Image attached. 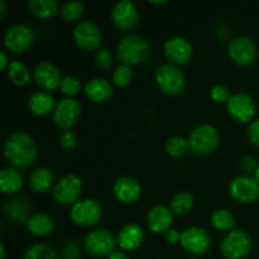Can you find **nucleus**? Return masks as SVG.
Segmentation results:
<instances>
[{"instance_id": "obj_12", "label": "nucleus", "mask_w": 259, "mask_h": 259, "mask_svg": "<svg viewBox=\"0 0 259 259\" xmlns=\"http://www.w3.org/2000/svg\"><path fill=\"white\" fill-rule=\"evenodd\" d=\"M211 244V238L209 233L200 227H189L181 232L180 245L187 253L194 255L204 254L209 250Z\"/></svg>"}, {"instance_id": "obj_13", "label": "nucleus", "mask_w": 259, "mask_h": 259, "mask_svg": "<svg viewBox=\"0 0 259 259\" xmlns=\"http://www.w3.org/2000/svg\"><path fill=\"white\" fill-rule=\"evenodd\" d=\"M229 194L233 199L243 204L254 202L259 199V182L248 175L237 176L230 181Z\"/></svg>"}, {"instance_id": "obj_4", "label": "nucleus", "mask_w": 259, "mask_h": 259, "mask_svg": "<svg viewBox=\"0 0 259 259\" xmlns=\"http://www.w3.org/2000/svg\"><path fill=\"white\" fill-rule=\"evenodd\" d=\"M156 82L159 90L167 95H179L185 90L186 76L174 63H164L156 70Z\"/></svg>"}, {"instance_id": "obj_22", "label": "nucleus", "mask_w": 259, "mask_h": 259, "mask_svg": "<svg viewBox=\"0 0 259 259\" xmlns=\"http://www.w3.org/2000/svg\"><path fill=\"white\" fill-rule=\"evenodd\" d=\"M113 85L104 77H94L86 82L85 94L94 103H104L113 95Z\"/></svg>"}, {"instance_id": "obj_10", "label": "nucleus", "mask_w": 259, "mask_h": 259, "mask_svg": "<svg viewBox=\"0 0 259 259\" xmlns=\"http://www.w3.org/2000/svg\"><path fill=\"white\" fill-rule=\"evenodd\" d=\"M227 110L232 118L239 123H250L254 120L255 113H257V105L255 101L249 94L234 93L229 101L227 103Z\"/></svg>"}, {"instance_id": "obj_38", "label": "nucleus", "mask_w": 259, "mask_h": 259, "mask_svg": "<svg viewBox=\"0 0 259 259\" xmlns=\"http://www.w3.org/2000/svg\"><path fill=\"white\" fill-rule=\"evenodd\" d=\"M232 95L233 94H230L229 89L222 83H217L210 89V98L219 104H227Z\"/></svg>"}, {"instance_id": "obj_25", "label": "nucleus", "mask_w": 259, "mask_h": 259, "mask_svg": "<svg viewBox=\"0 0 259 259\" xmlns=\"http://www.w3.org/2000/svg\"><path fill=\"white\" fill-rule=\"evenodd\" d=\"M25 228L30 234L35 237H46L50 235L55 229V220L45 212H35L25 222Z\"/></svg>"}, {"instance_id": "obj_47", "label": "nucleus", "mask_w": 259, "mask_h": 259, "mask_svg": "<svg viewBox=\"0 0 259 259\" xmlns=\"http://www.w3.org/2000/svg\"><path fill=\"white\" fill-rule=\"evenodd\" d=\"M7 258V250H5L4 244H0V259Z\"/></svg>"}, {"instance_id": "obj_19", "label": "nucleus", "mask_w": 259, "mask_h": 259, "mask_svg": "<svg viewBox=\"0 0 259 259\" xmlns=\"http://www.w3.org/2000/svg\"><path fill=\"white\" fill-rule=\"evenodd\" d=\"M113 192L119 201L124 204H133L141 197L142 186L134 177L121 176L114 182Z\"/></svg>"}, {"instance_id": "obj_48", "label": "nucleus", "mask_w": 259, "mask_h": 259, "mask_svg": "<svg viewBox=\"0 0 259 259\" xmlns=\"http://www.w3.org/2000/svg\"><path fill=\"white\" fill-rule=\"evenodd\" d=\"M151 4H156V5H162V4H166L167 0H151Z\"/></svg>"}, {"instance_id": "obj_26", "label": "nucleus", "mask_w": 259, "mask_h": 259, "mask_svg": "<svg viewBox=\"0 0 259 259\" xmlns=\"http://www.w3.org/2000/svg\"><path fill=\"white\" fill-rule=\"evenodd\" d=\"M0 187L4 194H15L23 187V176L19 169L13 166L4 167L0 171Z\"/></svg>"}, {"instance_id": "obj_33", "label": "nucleus", "mask_w": 259, "mask_h": 259, "mask_svg": "<svg viewBox=\"0 0 259 259\" xmlns=\"http://www.w3.org/2000/svg\"><path fill=\"white\" fill-rule=\"evenodd\" d=\"M60 14L66 22H76L83 14V4L78 0H68L61 5Z\"/></svg>"}, {"instance_id": "obj_51", "label": "nucleus", "mask_w": 259, "mask_h": 259, "mask_svg": "<svg viewBox=\"0 0 259 259\" xmlns=\"http://www.w3.org/2000/svg\"><path fill=\"white\" fill-rule=\"evenodd\" d=\"M161 259H162V258H161Z\"/></svg>"}, {"instance_id": "obj_6", "label": "nucleus", "mask_w": 259, "mask_h": 259, "mask_svg": "<svg viewBox=\"0 0 259 259\" xmlns=\"http://www.w3.org/2000/svg\"><path fill=\"white\" fill-rule=\"evenodd\" d=\"M118 245L116 238L106 229H94L83 239V249L89 255L95 258L109 257Z\"/></svg>"}, {"instance_id": "obj_24", "label": "nucleus", "mask_w": 259, "mask_h": 259, "mask_svg": "<svg viewBox=\"0 0 259 259\" xmlns=\"http://www.w3.org/2000/svg\"><path fill=\"white\" fill-rule=\"evenodd\" d=\"M4 210L7 217L15 223H25L30 217V204L23 196H15L8 200L4 205Z\"/></svg>"}, {"instance_id": "obj_9", "label": "nucleus", "mask_w": 259, "mask_h": 259, "mask_svg": "<svg viewBox=\"0 0 259 259\" xmlns=\"http://www.w3.org/2000/svg\"><path fill=\"white\" fill-rule=\"evenodd\" d=\"M82 194V181L77 175H65L56 182L53 187V197L61 205H71L80 200Z\"/></svg>"}, {"instance_id": "obj_7", "label": "nucleus", "mask_w": 259, "mask_h": 259, "mask_svg": "<svg viewBox=\"0 0 259 259\" xmlns=\"http://www.w3.org/2000/svg\"><path fill=\"white\" fill-rule=\"evenodd\" d=\"M103 217V207L94 199H81L71 206L70 218L76 225L94 227Z\"/></svg>"}, {"instance_id": "obj_5", "label": "nucleus", "mask_w": 259, "mask_h": 259, "mask_svg": "<svg viewBox=\"0 0 259 259\" xmlns=\"http://www.w3.org/2000/svg\"><path fill=\"white\" fill-rule=\"evenodd\" d=\"M253 248L250 235L244 230L234 229L228 233L222 240L220 250L227 259H244Z\"/></svg>"}, {"instance_id": "obj_32", "label": "nucleus", "mask_w": 259, "mask_h": 259, "mask_svg": "<svg viewBox=\"0 0 259 259\" xmlns=\"http://www.w3.org/2000/svg\"><path fill=\"white\" fill-rule=\"evenodd\" d=\"M23 259H58V255L51 245L35 243L25 250Z\"/></svg>"}, {"instance_id": "obj_35", "label": "nucleus", "mask_w": 259, "mask_h": 259, "mask_svg": "<svg viewBox=\"0 0 259 259\" xmlns=\"http://www.w3.org/2000/svg\"><path fill=\"white\" fill-rule=\"evenodd\" d=\"M133 76L134 75L131 66L120 63L111 73V80H113L114 85L119 86V88H125V86H128L132 82Z\"/></svg>"}, {"instance_id": "obj_23", "label": "nucleus", "mask_w": 259, "mask_h": 259, "mask_svg": "<svg viewBox=\"0 0 259 259\" xmlns=\"http://www.w3.org/2000/svg\"><path fill=\"white\" fill-rule=\"evenodd\" d=\"M56 100L48 91H34L28 99V108L34 115L43 116L55 110Z\"/></svg>"}, {"instance_id": "obj_31", "label": "nucleus", "mask_w": 259, "mask_h": 259, "mask_svg": "<svg viewBox=\"0 0 259 259\" xmlns=\"http://www.w3.org/2000/svg\"><path fill=\"white\" fill-rule=\"evenodd\" d=\"M30 12L38 18H50L58 10V3L56 0H30L28 2Z\"/></svg>"}, {"instance_id": "obj_15", "label": "nucleus", "mask_w": 259, "mask_h": 259, "mask_svg": "<svg viewBox=\"0 0 259 259\" xmlns=\"http://www.w3.org/2000/svg\"><path fill=\"white\" fill-rule=\"evenodd\" d=\"M81 116V104L75 98H63L56 104L53 121L63 131H70Z\"/></svg>"}, {"instance_id": "obj_3", "label": "nucleus", "mask_w": 259, "mask_h": 259, "mask_svg": "<svg viewBox=\"0 0 259 259\" xmlns=\"http://www.w3.org/2000/svg\"><path fill=\"white\" fill-rule=\"evenodd\" d=\"M187 141H189L190 149L194 153L206 156L212 153L219 146V132L212 124H200L192 129Z\"/></svg>"}, {"instance_id": "obj_20", "label": "nucleus", "mask_w": 259, "mask_h": 259, "mask_svg": "<svg viewBox=\"0 0 259 259\" xmlns=\"http://www.w3.org/2000/svg\"><path fill=\"white\" fill-rule=\"evenodd\" d=\"M144 239V230L142 227L134 223H128L119 229L116 235V243L118 247L123 252H131V250L138 249L142 245Z\"/></svg>"}, {"instance_id": "obj_49", "label": "nucleus", "mask_w": 259, "mask_h": 259, "mask_svg": "<svg viewBox=\"0 0 259 259\" xmlns=\"http://www.w3.org/2000/svg\"><path fill=\"white\" fill-rule=\"evenodd\" d=\"M254 179L259 182V166H258V168L255 169V172H254Z\"/></svg>"}, {"instance_id": "obj_34", "label": "nucleus", "mask_w": 259, "mask_h": 259, "mask_svg": "<svg viewBox=\"0 0 259 259\" xmlns=\"http://www.w3.org/2000/svg\"><path fill=\"white\" fill-rule=\"evenodd\" d=\"M189 149V141L186 138H184V137L175 136L167 139L166 142V152L171 157H175V158L185 156Z\"/></svg>"}, {"instance_id": "obj_27", "label": "nucleus", "mask_w": 259, "mask_h": 259, "mask_svg": "<svg viewBox=\"0 0 259 259\" xmlns=\"http://www.w3.org/2000/svg\"><path fill=\"white\" fill-rule=\"evenodd\" d=\"M53 180H55V177H53L51 169L46 168V167H38L30 172L28 184L33 191L46 192L52 187Z\"/></svg>"}, {"instance_id": "obj_18", "label": "nucleus", "mask_w": 259, "mask_h": 259, "mask_svg": "<svg viewBox=\"0 0 259 259\" xmlns=\"http://www.w3.org/2000/svg\"><path fill=\"white\" fill-rule=\"evenodd\" d=\"M164 55L174 65H185L189 62L194 55V47L191 42L184 37H171L163 45Z\"/></svg>"}, {"instance_id": "obj_46", "label": "nucleus", "mask_w": 259, "mask_h": 259, "mask_svg": "<svg viewBox=\"0 0 259 259\" xmlns=\"http://www.w3.org/2000/svg\"><path fill=\"white\" fill-rule=\"evenodd\" d=\"M5 12H7V2L0 0V15H4Z\"/></svg>"}, {"instance_id": "obj_40", "label": "nucleus", "mask_w": 259, "mask_h": 259, "mask_svg": "<svg viewBox=\"0 0 259 259\" xmlns=\"http://www.w3.org/2000/svg\"><path fill=\"white\" fill-rule=\"evenodd\" d=\"M81 255L80 245L75 242H67L63 247L62 257L63 259H78Z\"/></svg>"}, {"instance_id": "obj_21", "label": "nucleus", "mask_w": 259, "mask_h": 259, "mask_svg": "<svg viewBox=\"0 0 259 259\" xmlns=\"http://www.w3.org/2000/svg\"><path fill=\"white\" fill-rule=\"evenodd\" d=\"M174 224V212L164 205H154L147 214V225L153 233H167Z\"/></svg>"}, {"instance_id": "obj_30", "label": "nucleus", "mask_w": 259, "mask_h": 259, "mask_svg": "<svg viewBox=\"0 0 259 259\" xmlns=\"http://www.w3.org/2000/svg\"><path fill=\"white\" fill-rule=\"evenodd\" d=\"M194 206V196L187 191L177 192L169 202V209L176 215H186Z\"/></svg>"}, {"instance_id": "obj_42", "label": "nucleus", "mask_w": 259, "mask_h": 259, "mask_svg": "<svg viewBox=\"0 0 259 259\" xmlns=\"http://www.w3.org/2000/svg\"><path fill=\"white\" fill-rule=\"evenodd\" d=\"M240 164H242V168L245 169V171H248V172H252V171L255 172V169H257L258 166H259L257 159H255L254 157H252V156L243 157Z\"/></svg>"}, {"instance_id": "obj_50", "label": "nucleus", "mask_w": 259, "mask_h": 259, "mask_svg": "<svg viewBox=\"0 0 259 259\" xmlns=\"http://www.w3.org/2000/svg\"><path fill=\"white\" fill-rule=\"evenodd\" d=\"M190 259H197V258H190Z\"/></svg>"}, {"instance_id": "obj_41", "label": "nucleus", "mask_w": 259, "mask_h": 259, "mask_svg": "<svg viewBox=\"0 0 259 259\" xmlns=\"http://www.w3.org/2000/svg\"><path fill=\"white\" fill-rule=\"evenodd\" d=\"M247 137L250 143L259 147V119L250 121L247 128Z\"/></svg>"}, {"instance_id": "obj_43", "label": "nucleus", "mask_w": 259, "mask_h": 259, "mask_svg": "<svg viewBox=\"0 0 259 259\" xmlns=\"http://www.w3.org/2000/svg\"><path fill=\"white\" fill-rule=\"evenodd\" d=\"M180 240H181V232H179V230L169 229L168 232L166 233V242L168 243V244L175 245L177 244V243H180Z\"/></svg>"}, {"instance_id": "obj_28", "label": "nucleus", "mask_w": 259, "mask_h": 259, "mask_svg": "<svg viewBox=\"0 0 259 259\" xmlns=\"http://www.w3.org/2000/svg\"><path fill=\"white\" fill-rule=\"evenodd\" d=\"M210 223L219 232H232L235 227V218L228 209H218L210 217Z\"/></svg>"}, {"instance_id": "obj_29", "label": "nucleus", "mask_w": 259, "mask_h": 259, "mask_svg": "<svg viewBox=\"0 0 259 259\" xmlns=\"http://www.w3.org/2000/svg\"><path fill=\"white\" fill-rule=\"evenodd\" d=\"M7 73L10 81L17 86L27 85L30 80L29 68L20 61H12L7 68Z\"/></svg>"}, {"instance_id": "obj_1", "label": "nucleus", "mask_w": 259, "mask_h": 259, "mask_svg": "<svg viewBox=\"0 0 259 259\" xmlns=\"http://www.w3.org/2000/svg\"><path fill=\"white\" fill-rule=\"evenodd\" d=\"M4 157L10 166L27 168L38 157V146L32 136L25 132H14L4 142Z\"/></svg>"}, {"instance_id": "obj_45", "label": "nucleus", "mask_w": 259, "mask_h": 259, "mask_svg": "<svg viewBox=\"0 0 259 259\" xmlns=\"http://www.w3.org/2000/svg\"><path fill=\"white\" fill-rule=\"evenodd\" d=\"M108 259H129V257L126 255L125 252H123V250H114V252L109 255Z\"/></svg>"}, {"instance_id": "obj_11", "label": "nucleus", "mask_w": 259, "mask_h": 259, "mask_svg": "<svg viewBox=\"0 0 259 259\" xmlns=\"http://www.w3.org/2000/svg\"><path fill=\"white\" fill-rule=\"evenodd\" d=\"M34 32L25 23H17L7 29L4 34V46L8 51L22 53L32 46Z\"/></svg>"}, {"instance_id": "obj_8", "label": "nucleus", "mask_w": 259, "mask_h": 259, "mask_svg": "<svg viewBox=\"0 0 259 259\" xmlns=\"http://www.w3.org/2000/svg\"><path fill=\"white\" fill-rule=\"evenodd\" d=\"M230 60L239 66H249L257 60L258 48L254 40L247 35L233 37L228 43Z\"/></svg>"}, {"instance_id": "obj_39", "label": "nucleus", "mask_w": 259, "mask_h": 259, "mask_svg": "<svg viewBox=\"0 0 259 259\" xmlns=\"http://www.w3.org/2000/svg\"><path fill=\"white\" fill-rule=\"evenodd\" d=\"M60 144L66 151H72L77 146V137L73 132L63 131L60 136Z\"/></svg>"}, {"instance_id": "obj_2", "label": "nucleus", "mask_w": 259, "mask_h": 259, "mask_svg": "<svg viewBox=\"0 0 259 259\" xmlns=\"http://www.w3.org/2000/svg\"><path fill=\"white\" fill-rule=\"evenodd\" d=\"M151 45L143 37L128 34L120 38L116 46V56L121 63L128 66L146 62L151 56Z\"/></svg>"}, {"instance_id": "obj_14", "label": "nucleus", "mask_w": 259, "mask_h": 259, "mask_svg": "<svg viewBox=\"0 0 259 259\" xmlns=\"http://www.w3.org/2000/svg\"><path fill=\"white\" fill-rule=\"evenodd\" d=\"M73 39L83 50H99L103 42V33L96 23L81 20L73 28Z\"/></svg>"}, {"instance_id": "obj_36", "label": "nucleus", "mask_w": 259, "mask_h": 259, "mask_svg": "<svg viewBox=\"0 0 259 259\" xmlns=\"http://www.w3.org/2000/svg\"><path fill=\"white\" fill-rule=\"evenodd\" d=\"M60 89L65 94L66 98H73V96L80 93L81 89H82V85H81V81L76 76L68 75L62 78Z\"/></svg>"}, {"instance_id": "obj_37", "label": "nucleus", "mask_w": 259, "mask_h": 259, "mask_svg": "<svg viewBox=\"0 0 259 259\" xmlns=\"http://www.w3.org/2000/svg\"><path fill=\"white\" fill-rule=\"evenodd\" d=\"M95 65L99 68H110L113 66V53L110 52V50L106 47H100L99 50H96L95 52Z\"/></svg>"}, {"instance_id": "obj_44", "label": "nucleus", "mask_w": 259, "mask_h": 259, "mask_svg": "<svg viewBox=\"0 0 259 259\" xmlns=\"http://www.w3.org/2000/svg\"><path fill=\"white\" fill-rule=\"evenodd\" d=\"M10 65V61L9 58H8L7 53L4 52V51H0V68L2 70H7L8 67H9Z\"/></svg>"}, {"instance_id": "obj_17", "label": "nucleus", "mask_w": 259, "mask_h": 259, "mask_svg": "<svg viewBox=\"0 0 259 259\" xmlns=\"http://www.w3.org/2000/svg\"><path fill=\"white\" fill-rule=\"evenodd\" d=\"M111 20L119 29L128 30L136 27L139 20V10L132 0H119L111 9Z\"/></svg>"}, {"instance_id": "obj_16", "label": "nucleus", "mask_w": 259, "mask_h": 259, "mask_svg": "<svg viewBox=\"0 0 259 259\" xmlns=\"http://www.w3.org/2000/svg\"><path fill=\"white\" fill-rule=\"evenodd\" d=\"M35 83L45 91H52L60 88L62 81L61 70L51 61H40L35 65L33 71Z\"/></svg>"}]
</instances>
